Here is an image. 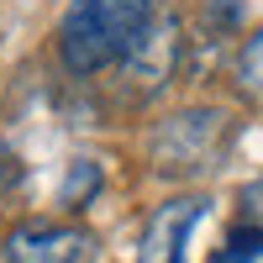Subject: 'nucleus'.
Instances as JSON below:
<instances>
[{
	"mask_svg": "<svg viewBox=\"0 0 263 263\" xmlns=\"http://www.w3.org/2000/svg\"><path fill=\"white\" fill-rule=\"evenodd\" d=\"M237 84H242L248 100H263V27L242 42V53H237Z\"/></svg>",
	"mask_w": 263,
	"mask_h": 263,
	"instance_id": "0eeeda50",
	"label": "nucleus"
},
{
	"mask_svg": "<svg viewBox=\"0 0 263 263\" xmlns=\"http://www.w3.org/2000/svg\"><path fill=\"white\" fill-rule=\"evenodd\" d=\"M174 53H179V21L163 16V21H153V27H147V37L137 42V53H132L126 63L142 74V84H163V79H168Z\"/></svg>",
	"mask_w": 263,
	"mask_h": 263,
	"instance_id": "39448f33",
	"label": "nucleus"
},
{
	"mask_svg": "<svg viewBox=\"0 0 263 263\" xmlns=\"http://www.w3.org/2000/svg\"><path fill=\"white\" fill-rule=\"evenodd\" d=\"M216 137H221V111H184L158 132L153 147H158L163 168H200V158L216 147Z\"/></svg>",
	"mask_w": 263,
	"mask_h": 263,
	"instance_id": "20e7f679",
	"label": "nucleus"
},
{
	"mask_svg": "<svg viewBox=\"0 0 263 263\" xmlns=\"http://www.w3.org/2000/svg\"><path fill=\"white\" fill-rule=\"evenodd\" d=\"M6 263H95L100 242L90 227H69V221H27L6 237Z\"/></svg>",
	"mask_w": 263,
	"mask_h": 263,
	"instance_id": "f03ea898",
	"label": "nucleus"
},
{
	"mask_svg": "<svg viewBox=\"0 0 263 263\" xmlns=\"http://www.w3.org/2000/svg\"><path fill=\"white\" fill-rule=\"evenodd\" d=\"M205 205L211 200H200V195L163 200L158 211L147 216V227H142L137 263H190V232L205 221Z\"/></svg>",
	"mask_w": 263,
	"mask_h": 263,
	"instance_id": "7ed1b4c3",
	"label": "nucleus"
},
{
	"mask_svg": "<svg viewBox=\"0 0 263 263\" xmlns=\"http://www.w3.org/2000/svg\"><path fill=\"white\" fill-rule=\"evenodd\" d=\"M153 27V0H74L58 27V58L69 74H100L126 63Z\"/></svg>",
	"mask_w": 263,
	"mask_h": 263,
	"instance_id": "f257e3e1",
	"label": "nucleus"
},
{
	"mask_svg": "<svg viewBox=\"0 0 263 263\" xmlns=\"http://www.w3.org/2000/svg\"><path fill=\"white\" fill-rule=\"evenodd\" d=\"M253 258H263V227H237L227 248L216 253V263H253Z\"/></svg>",
	"mask_w": 263,
	"mask_h": 263,
	"instance_id": "6e6552de",
	"label": "nucleus"
},
{
	"mask_svg": "<svg viewBox=\"0 0 263 263\" xmlns=\"http://www.w3.org/2000/svg\"><path fill=\"white\" fill-rule=\"evenodd\" d=\"M100 190V168H95V158H74L69 163V174H63V190H58V200L69 205V211H79L90 195Z\"/></svg>",
	"mask_w": 263,
	"mask_h": 263,
	"instance_id": "423d86ee",
	"label": "nucleus"
}]
</instances>
